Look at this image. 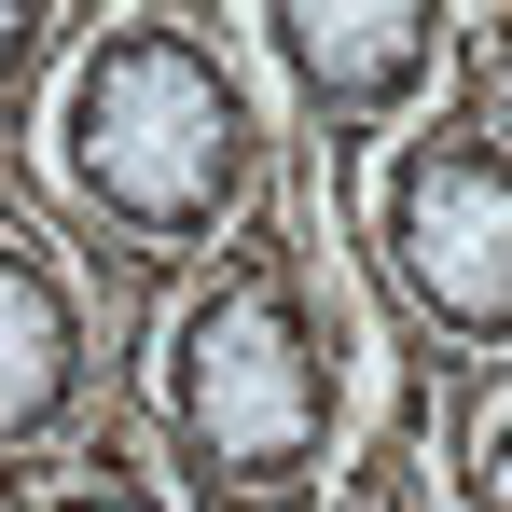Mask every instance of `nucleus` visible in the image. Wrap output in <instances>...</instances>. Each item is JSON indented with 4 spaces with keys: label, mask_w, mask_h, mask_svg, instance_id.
<instances>
[{
    "label": "nucleus",
    "mask_w": 512,
    "mask_h": 512,
    "mask_svg": "<svg viewBox=\"0 0 512 512\" xmlns=\"http://www.w3.org/2000/svg\"><path fill=\"white\" fill-rule=\"evenodd\" d=\"M42 153H56V208L84 222L97 277H111V388L139 374L153 305H180L194 263H222L277 208V97L250 70L236 14H97L84 56L42 97Z\"/></svg>",
    "instance_id": "1"
},
{
    "label": "nucleus",
    "mask_w": 512,
    "mask_h": 512,
    "mask_svg": "<svg viewBox=\"0 0 512 512\" xmlns=\"http://www.w3.org/2000/svg\"><path fill=\"white\" fill-rule=\"evenodd\" d=\"M125 402H139V443H153L180 512H319L333 499L346 429H360V346H346L333 263H319V222L291 180L222 263L180 277Z\"/></svg>",
    "instance_id": "2"
},
{
    "label": "nucleus",
    "mask_w": 512,
    "mask_h": 512,
    "mask_svg": "<svg viewBox=\"0 0 512 512\" xmlns=\"http://www.w3.org/2000/svg\"><path fill=\"white\" fill-rule=\"evenodd\" d=\"M374 305L429 360H512V84L499 42H457V97L416 111L346 194Z\"/></svg>",
    "instance_id": "3"
},
{
    "label": "nucleus",
    "mask_w": 512,
    "mask_h": 512,
    "mask_svg": "<svg viewBox=\"0 0 512 512\" xmlns=\"http://www.w3.org/2000/svg\"><path fill=\"white\" fill-rule=\"evenodd\" d=\"M250 70H263V97L305 125V153L333 180V222H346V194L374 180V153H388L429 111V84L457 70V28H443L429 0H277V14H250Z\"/></svg>",
    "instance_id": "4"
},
{
    "label": "nucleus",
    "mask_w": 512,
    "mask_h": 512,
    "mask_svg": "<svg viewBox=\"0 0 512 512\" xmlns=\"http://www.w3.org/2000/svg\"><path fill=\"white\" fill-rule=\"evenodd\" d=\"M97 416H125L111 388V346H97V305L70 291L56 236L0 222V485L56 471Z\"/></svg>",
    "instance_id": "5"
},
{
    "label": "nucleus",
    "mask_w": 512,
    "mask_h": 512,
    "mask_svg": "<svg viewBox=\"0 0 512 512\" xmlns=\"http://www.w3.org/2000/svg\"><path fill=\"white\" fill-rule=\"evenodd\" d=\"M0 512H180V499H167V471H153V443H139L125 416H97L56 471L0 485Z\"/></svg>",
    "instance_id": "6"
},
{
    "label": "nucleus",
    "mask_w": 512,
    "mask_h": 512,
    "mask_svg": "<svg viewBox=\"0 0 512 512\" xmlns=\"http://www.w3.org/2000/svg\"><path fill=\"white\" fill-rule=\"evenodd\" d=\"M97 14H70V0H0V167L28 153V125H42V97H56V70L84 56Z\"/></svg>",
    "instance_id": "7"
},
{
    "label": "nucleus",
    "mask_w": 512,
    "mask_h": 512,
    "mask_svg": "<svg viewBox=\"0 0 512 512\" xmlns=\"http://www.w3.org/2000/svg\"><path fill=\"white\" fill-rule=\"evenodd\" d=\"M443 499L457 512H512V388L443 416Z\"/></svg>",
    "instance_id": "8"
},
{
    "label": "nucleus",
    "mask_w": 512,
    "mask_h": 512,
    "mask_svg": "<svg viewBox=\"0 0 512 512\" xmlns=\"http://www.w3.org/2000/svg\"><path fill=\"white\" fill-rule=\"evenodd\" d=\"M319 512H429V485H416V429H388L360 471H333V499Z\"/></svg>",
    "instance_id": "9"
}]
</instances>
